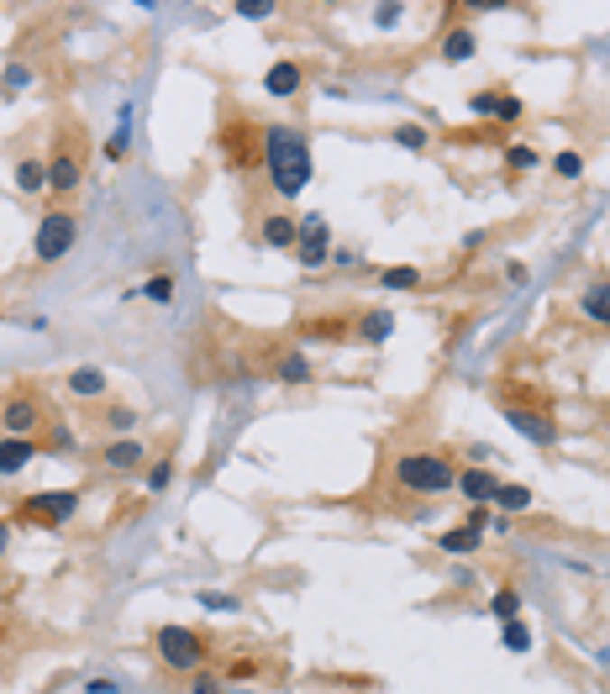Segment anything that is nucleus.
<instances>
[{
    "instance_id": "obj_1",
    "label": "nucleus",
    "mask_w": 610,
    "mask_h": 694,
    "mask_svg": "<svg viewBox=\"0 0 610 694\" xmlns=\"http://www.w3.org/2000/svg\"><path fill=\"white\" fill-rule=\"evenodd\" d=\"M263 163H269L274 195H284V200L305 195V184H310V137L300 126H284V121L263 126Z\"/></svg>"
},
{
    "instance_id": "obj_2",
    "label": "nucleus",
    "mask_w": 610,
    "mask_h": 694,
    "mask_svg": "<svg viewBox=\"0 0 610 694\" xmlns=\"http://www.w3.org/2000/svg\"><path fill=\"white\" fill-rule=\"evenodd\" d=\"M390 479H395L405 495H431V500H437V495H448L458 484V474L442 453H405V458H395Z\"/></svg>"
},
{
    "instance_id": "obj_3",
    "label": "nucleus",
    "mask_w": 610,
    "mask_h": 694,
    "mask_svg": "<svg viewBox=\"0 0 610 694\" xmlns=\"http://www.w3.org/2000/svg\"><path fill=\"white\" fill-rule=\"evenodd\" d=\"M152 647H158V658L169 668H180V673H200L206 668V636L189 632V626H158V636H152Z\"/></svg>"
},
{
    "instance_id": "obj_4",
    "label": "nucleus",
    "mask_w": 610,
    "mask_h": 694,
    "mask_svg": "<svg viewBox=\"0 0 610 694\" xmlns=\"http://www.w3.org/2000/svg\"><path fill=\"white\" fill-rule=\"evenodd\" d=\"M74 237H79V221H74L69 211H48L42 221H37V237H32L37 264H59V258H69Z\"/></svg>"
},
{
    "instance_id": "obj_5",
    "label": "nucleus",
    "mask_w": 610,
    "mask_h": 694,
    "mask_svg": "<svg viewBox=\"0 0 610 694\" xmlns=\"http://www.w3.org/2000/svg\"><path fill=\"white\" fill-rule=\"evenodd\" d=\"M79 511V495L74 489H48V495H32L27 505H22V521H37V526H69Z\"/></svg>"
},
{
    "instance_id": "obj_6",
    "label": "nucleus",
    "mask_w": 610,
    "mask_h": 694,
    "mask_svg": "<svg viewBox=\"0 0 610 694\" xmlns=\"http://www.w3.org/2000/svg\"><path fill=\"white\" fill-rule=\"evenodd\" d=\"M489 505H468V521L463 526H453V532H442L437 537V547L442 552H453V558H468V552H479V542H485V532H489Z\"/></svg>"
},
{
    "instance_id": "obj_7",
    "label": "nucleus",
    "mask_w": 610,
    "mask_h": 694,
    "mask_svg": "<svg viewBox=\"0 0 610 694\" xmlns=\"http://www.w3.org/2000/svg\"><path fill=\"white\" fill-rule=\"evenodd\" d=\"M500 416L516 426V431H526L537 448H552V442H558V421L542 416V411H526V405H516V400H500Z\"/></svg>"
},
{
    "instance_id": "obj_8",
    "label": "nucleus",
    "mask_w": 610,
    "mask_h": 694,
    "mask_svg": "<svg viewBox=\"0 0 610 694\" xmlns=\"http://www.w3.org/2000/svg\"><path fill=\"white\" fill-rule=\"evenodd\" d=\"M79 174H85L79 148H53V158H48V190L69 195V190H79Z\"/></svg>"
},
{
    "instance_id": "obj_9",
    "label": "nucleus",
    "mask_w": 610,
    "mask_h": 694,
    "mask_svg": "<svg viewBox=\"0 0 610 694\" xmlns=\"http://www.w3.org/2000/svg\"><path fill=\"white\" fill-rule=\"evenodd\" d=\"M468 111L474 116H485V121H521V95H511V90H479L474 100H468Z\"/></svg>"
},
{
    "instance_id": "obj_10",
    "label": "nucleus",
    "mask_w": 610,
    "mask_h": 694,
    "mask_svg": "<svg viewBox=\"0 0 610 694\" xmlns=\"http://www.w3.org/2000/svg\"><path fill=\"white\" fill-rule=\"evenodd\" d=\"M0 426H5V437H32L37 426H42V405L37 400H5V411H0Z\"/></svg>"
},
{
    "instance_id": "obj_11",
    "label": "nucleus",
    "mask_w": 610,
    "mask_h": 694,
    "mask_svg": "<svg viewBox=\"0 0 610 694\" xmlns=\"http://www.w3.org/2000/svg\"><path fill=\"white\" fill-rule=\"evenodd\" d=\"M269 368H274V379H279V384H310V379H316V363L305 358L300 347H279Z\"/></svg>"
},
{
    "instance_id": "obj_12",
    "label": "nucleus",
    "mask_w": 610,
    "mask_h": 694,
    "mask_svg": "<svg viewBox=\"0 0 610 694\" xmlns=\"http://www.w3.org/2000/svg\"><path fill=\"white\" fill-rule=\"evenodd\" d=\"M305 85V69L295 59H279L269 74H263V95H274V100H290V95Z\"/></svg>"
},
{
    "instance_id": "obj_13",
    "label": "nucleus",
    "mask_w": 610,
    "mask_h": 694,
    "mask_svg": "<svg viewBox=\"0 0 610 694\" xmlns=\"http://www.w3.org/2000/svg\"><path fill=\"white\" fill-rule=\"evenodd\" d=\"M327 242H332V232H327V221L321 216H310V221H300V258H305V269H316L321 258H327Z\"/></svg>"
},
{
    "instance_id": "obj_14",
    "label": "nucleus",
    "mask_w": 610,
    "mask_h": 694,
    "mask_svg": "<svg viewBox=\"0 0 610 694\" xmlns=\"http://www.w3.org/2000/svg\"><path fill=\"white\" fill-rule=\"evenodd\" d=\"M143 458H148V448H143L137 437H116V442H111V448L100 453V463H106L111 474H126V468H137Z\"/></svg>"
},
{
    "instance_id": "obj_15",
    "label": "nucleus",
    "mask_w": 610,
    "mask_h": 694,
    "mask_svg": "<svg viewBox=\"0 0 610 694\" xmlns=\"http://www.w3.org/2000/svg\"><path fill=\"white\" fill-rule=\"evenodd\" d=\"M458 489H463V500H468V505H494V489H500V479H494V474H485V468H468V474H458Z\"/></svg>"
},
{
    "instance_id": "obj_16",
    "label": "nucleus",
    "mask_w": 610,
    "mask_h": 694,
    "mask_svg": "<svg viewBox=\"0 0 610 694\" xmlns=\"http://www.w3.org/2000/svg\"><path fill=\"white\" fill-rule=\"evenodd\" d=\"M32 458H37V442H32V437H5V442H0V474H5V479L22 474Z\"/></svg>"
},
{
    "instance_id": "obj_17",
    "label": "nucleus",
    "mask_w": 610,
    "mask_h": 694,
    "mask_svg": "<svg viewBox=\"0 0 610 694\" xmlns=\"http://www.w3.org/2000/svg\"><path fill=\"white\" fill-rule=\"evenodd\" d=\"M579 310L595 321V327H610V279H600V284H589V290H584Z\"/></svg>"
},
{
    "instance_id": "obj_18",
    "label": "nucleus",
    "mask_w": 610,
    "mask_h": 694,
    "mask_svg": "<svg viewBox=\"0 0 610 694\" xmlns=\"http://www.w3.org/2000/svg\"><path fill=\"white\" fill-rule=\"evenodd\" d=\"M474 48H479V42H474V27H453L448 42H442V63H468Z\"/></svg>"
},
{
    "instance_id": "obj_19",
    "label": "nucleus",
    "mask_w": 610,
    "mask_h": 694,
    "mask_svg": "<svg viewBox=\"0 0 610 694\" xmlns=\"http://www.w3.org/2000/svg\"><path fill=\"white\" fill-rule=\"evenodd\" d=\"M263 242L269 247H295L300 242V227L290 216H263Z\"/></svg>"
},
{
    "instance_id": "obj_20",
    "label": "nucleus",
    "mask_w": 610,
    "mask_h": 694,
    "mask_svg": "<svg viewBox=\"0 0 610 694\" xmlns=\"http://www.w3.org/2000/svg\"><path fill=\"white\" fill-rule=\"evenodd\" d=\"M390 332H395V316L390 310H364V321H358L364 342H390Z\"/></svg>"
},
{
    "instance_id": "obj_21",
    "label": "nucleus",
    "mask_w": 610,
    "mask_h": 694,
    "mask_svg": "<svg viewBox=\"0 0 610 694\" xmlns=\"http://www.w3.org/2000/svg\"><path fill=\"white\" fill-rule=\"evenodd\" d=\"M69 390L79 394V400H100V394H106V374H100V368H74V374H69Z\"/></svg>"
},
{
    "instance_id": "obj_22",
    "label": "nucleus",
    "mask_w": 610,
    "mask_h": 694,
    "mask_svg": "<svg viewBox=\"0 0 610 694\" xmlns=\"http://www.w3.org/2000/svg\"><path fill=\"white\" fill-rule=\"evenodd\" d=\"M16 184H22V195H42V190H48V163H42V158H22Z\"/></svg>"
},
{
    "instance_id": "obj_23",
    "label": "nucleus",
    "mask_w": 610,
    "mask_h": 694,
    "mask_svg": "<svg viewBox=\"0 0 610 694\" xmlns=\"http://www.w3.org/2000/svg\"><path fill=\"white\" fill-rule=\"evenodd\" d=\"M494 505L505 515H521L531 505V489H526V484H500V489H494Z\"/></svg>"
},
{
    "instance_id": "obj_24",
    "label": "nucleus",
    "mask_w": 610,
    "mask_h": 694,
    "mask_svg": "<svg viewBox=\"0 0 610 694\" xmlns=\"http://www.w3.org/2000/svg\"><path fill=\"white\" fill-rule=\"evenodd\" d=\"M489 615H494L500 626H505V621H521V595L516 589H500V595L489 600Z\"/></svg>"
},
{
    "instance_id": "obj_25",
    "label": "nucleus",
    "mask_w": 610,
    "mask_h": 694,
    "mask_svg": "<svg viewBox=\"0 0 610 694\" xmlns=\"http://www.w3.org/2000/svg\"><path fill=\"white\" fill-rule=\"evenodd\" d=\"M379 284H384V290H416V284H421V269H411V264H395V269L379 273Z\"/></svg>"
},
{
    "instance_id": "obj_26",
    "label": "nucleus",
    "mask_w": 610,
    "mask_h": 694,
    "mask_svg": "<svg viewBox=\"0 0 610 694\" xmlns=\"http://www.w3.org/2000/svg\"><path fill=\"white\" fill-rule=\"evenodd\" d=\"M143 295H148L152 305H169L174 301V273H152L148 284H143Z\"/></svg>"
},
{
    "instance_id": "obj_27",
    "label": "nucleus",
    "mask_w": 610,
    "mask_h": 694,
    "mask_svg": "<svg viewBox=\"0 0 610 694\" xmlns=\"http://www.w3.org/2000/svg\"><path fill=\"white\" fill-rule=\"evenodd\" d=\"M505 647H511V652H531V626H526V621H505Z\"/></svg>"
},
{
    "instance_id": "obj_28",
    "label": "nucleus",
    "mask_w": 610,
    "mask_h": 694,
    "mask_svg": "<svg viewBox=\"0 0 610 694\" xmlns=\"http://www.w3.org/2000/svg\"><path fill=\"white\" fill-rule=\"evenodd\" d=\"M395 143H400V148H411V153H421V148H427V143H431V137H427V126H416V121H405V126H395Z\"/></svg>"
},
{
    "instance_id": "obj_29",
    "label": "nucleus",
    "mask_w": 610,
    "mask_h": 694,
    "mask_svg": "<svg viewBox=\"0 0 610 694\" xmlns=\"http://www.w3.org/2000/svg\"><path fill=\"white\" fill-rule=\"evenodd\" d=\"M169 484H174V463L163 458V463H152V468H148V495H163Z\"/></svg>"
},
{
    "instance_id": "obj_30",
    "label": "nucleus",
    "mask_w": 610,
    "mask_h": 694,
    "mask_svg": "<svg viewBox=\"0 0 610 694\" xmlns=\"http://www.w3.org/2000/svg\"><path fill=\"white\" fill-rule=\"evenodd\" d=\"M42 448H48V453H59V458H69V453H74V431H69V426H53Z\"/></svg>"
},
{
    "instance_id": "obj_31",
    "label": "nucleus",
    "mask_w": 610,
    "mask_h": 694,
    "mask_svg": "<svg viewBox=\"0 0 610 694\" xmlns=\"http://www.w3.org/2000/svg\"><path fill=\"white\" fill-rule=\"evenodd\" d=\"M552 174H563V180H579V174H584V158H579V153H558V158H552Z\"/></svg>"
},
{
    "instance_id": "obj_32",
    "label": "nucleus",
    "mask_w": 610,
    "mask_h": 694,
    "mask_svg": "<svg viewBox=\"0 0 610 694\" xmlns=\"http://www.w3.org/2000/svg\"><path fill=\"white\" fill-rule=\"evenodd\" d=\"M27 85H32V69H22V63H16V69H5V74H0V90H5V95L27 90Z\"/></svg>"
},
{
    "instance_id": "obj_33",
    "label": "nucleus",
    "mask_w": 610,
    "mask_h": 694,
    "mask_svg": "<svg viewBox=\"0 0 610 694\" xmlns=\"http://www.w3.org/2000/svg\"><path fill=\"white\" fill-rule=\"evenodd\" d=\"M505 163H511V169H537V153L526 148V143H511V148H505Z\"/></svg>"
},
{
    "instance_id": "obj_34",
    "label": "nucleus",
    "mask_w": 610,
    "mask_h": 694,
    "mask_svg": "<svg viewBox=\"0 0 610 694\" xmlns=\"http://www.w3.org/2000/svg\"><path fill=\"white\" fill-rule=\"evenodd\" d=\"M200 605H206V610H216V615H232V610H243V605L232 600V595H216V589H206V595H200Z\"/></svg>"
},
{
    "instance_id": "obj_35",
    "label": "nucleus",
    "mask_w": 610,
    "mask_h": 694,
    "mask_svg": "<svg viewBox=\"0 0 610 694\" xmlns=\"http://www.w3.org/2000/svg\"><path fill=\"white\" fill-rule=\"evenodd\" d=\"M237 16H247V22H263V16H274V5H269V0H237Z\"/></svg>"
},
{
    "instance_id": "obj_36",
    "label": "nucleus",
    "mask_w": 610,
    "mask_h": 694,
    "mask_svg": "<svg viewBox=\"0 0 610 694\" xmlns=\"http://www.w3.org/2000/svg\"><path fill=\"white\" fill-rule=\"evenodd\" d=\"M126 116H132V111L122 106V126H116V137L106 143V158H122V153H126Z\"/></svg>"
},
{
    "instance_id": "obj_37",
    "label": "nucleus",
    "mask_w": 610,
    "mask_h": 694,
    "mask_svg": "<svg viewBox=\"0 0 610 694\" xmlns=\"http://www.w3.org/2000/svg\"><path fill=\"white\" fill-rule=\"evenodd\" d=\"M106 421L116 426V431H132V426H137V411H126V405H111V416H106Z\"/></svg>"
},
{
    "instance_id": "obj_38",
    "label": "nucleus",
    "mask_w": 610,
    "mask_h": 694,
    "mask_svg": "<svg viewBox=\"0 0 610 694\" xmlns=\"http://www.w3.org/2000/svg\"><path fill=\"white\" fill-rule=\"evenodd\" d=\"M400 16H405V5H379V11H374V22H379V27H395Z\"/></svg>"
},
{
    "instance_id": "obj_39",
    "label": "nucleus",
    "mask_w": 610,
    "mask_h": 694,
    "mask_svg": "<svg viewBox=\"0 0 610 694\" xmlns=\"http://www.w3.org/2000/svg\"><path fill=\"white\" fill-rule=\"evenodd\" d=\"M189 694H226L221 689V679H211V673H200V679H195V689Z\"/></svg>"
},
{
    "instance_id": "obj_40",
    "label": "nucleus",
    "mask_w": 610,
    "mask_h": 694,
    "mask_svg": "<svg viewBox=\"0 0 610 694\" xmlns=\"http://www.w3.org/2000/svg\"><path fill=\"white\" fill-rule=\"evenodd\" d=\"M5 547H11V521H0V558H5Z\"/></svg>"
},
{
    "instance_id": "obj_41",
    "label": "nucleus",
    "mask_w": 610,
    "mask_h": 694,
    "mask_svg": "<svg viewBox=\"0 0 610 694\" xmlns=\"http://www.w3.org/2000/svg\"><path fill=\"white\" fill-rule=\"evenodd\" d=\"M605 405H610V400H605Z\"/></svg>"
}]
</instances>
